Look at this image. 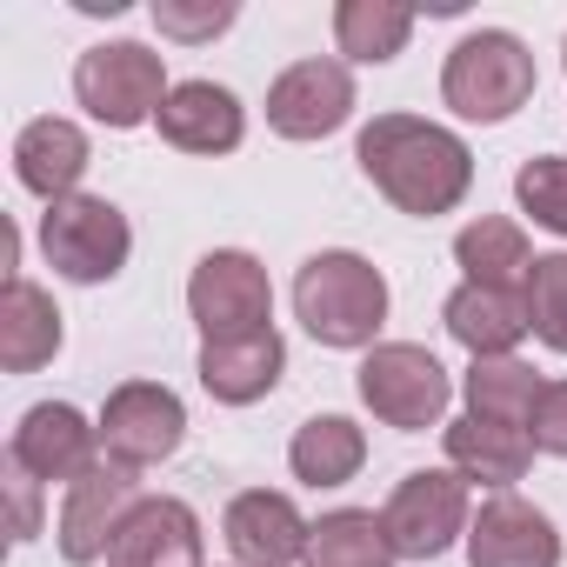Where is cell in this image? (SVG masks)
Listing matches in <instances>:
<instances>
[{"label":"cell","instance_id":"cell-23","mask_svg":"<svg viewBox=\"0 0 567 567\" xmlns=\"http://www.w3.org/2000/svg\"><path fill=\"white\" fill-rule=\"evenodd\" d=\"M288 461H295V481H308V487H341V481L361 474V461H368V434H361L348 414H315V421L295 427Z\"/></svg>","mask_w":567,"mask_h":567},{"label":"cell","instance_id":"cell-29","mask_svg":"<svg viewBox=\"0 0 567 567\" xmlns=\"http://www.w3.org/2000/svg\"><path fill=\"white\" fill-rule=\"evenodd\" d=\"M154 28L167 41H214L234 28V0H154Z\"/></svg>","mask_w":567,"mask_h":567},{"label":"cell","instance_id":"cell-19","mask_svg":"<svg viewBox=\"0 0 567 567\" xmlns=\"http://www.w3.org/2000/svg\"><path fill=\"white\" fill-rule=\"evenodd\" d=\"M447 461L461 481H481V487H501L514 494V481L527 474L534 461V434L514 427V421H487V414H461L447 427Z\"/></svg>","mask_w":567,"mask_h":567},{"label":"cell","instance_id":"cell-18","mask_svg":"<svg viewBox=\"0 0 567 567\" xmlns=\"http://www.w3.org/2000/svg\"><path fill=\"white\" fill-rule=\"evenodd\" d=\"M87 134L74 127V121H61V114H41V121H28L21 127V141H14V174H21V187L28 194H41L48 207L54 200H68L74 187H81V174H87Z\"/></svg>","mask_w":567,"mask_h":567},{"label":"cell","instance_id":"cell-7","mask_svg":"<svg viewBox=\"0 0 567 567\" xmlns=\"http://www.w3.org/2000/svg\"><path fill=\"white\" fill-rule=\"evenodd\" d=\"M187 308L200 321L207 341H240V334H267L274 321V288H267V267L240 247H214L200 254L194 280H187Z\"/></svg>","mask_w":567,"mask_h":567},{"label":"cell","instance_id":"cell-10","mask_svg":"<svg viewBox=\"0 0 567 567\" xmlns=\"http://www.w3.org/2000/svg\"><path fill=\"white\" fill-rule=\"evenodd\" d=\"M141 501H147V494H141L134 467H121V461H101V467H87V474L68 487V507H61V554H68L74 567H87V560H107L114 534L127 527V514H134Z\"/></svg>","mask_w":567,"mask_h":567},{"label":"cell","instance_id":"cell-4","mask_svg":"<svg viewBox=\"0 0 567 567\" xmlns=\"http://www.w3.org/2000/svg\"><path fill=\"white\" fill-rule=\"evenodd\" d=\"M74 94L101 127H141L167 107V68L141 41H101L74 61Z\"/></svg>","mask_w":567,"mask_h":567},{"label":"cell","instance_id":"cell-17","mask_svg":"<svg viewBox=\"0 0 567 567\" xmlns=\"http://www.w3.org/2000/svg\"><path fill=\"white\" fill-rule=\"evenodd\" d=\"M447 334L474 354V361H494V354H514L527 341V295L520 288H474V280H461V288L447 295L441 308Z\"/></svg>","mask_w":567,"mask_h":567},{"label":"cell","instance_id":"cell-15","mask_svg":"<svg viewBox=\"0 0 567 567\" xmlns=\"http://www.w3.org/2000/svg\"><path fill=\"white\" fill-rule=\"evenodd\" d=\"M107 567H200V520L187 501L147 494L107 547Z\"/></svg>","mask_w":567,"mask_h":567},{"label":"cell","instance_id":"cell-26","mask_svg":"<svg viewBox=\"0 0 567 567\" xmlns=\"http://www.w3.org/2000/svg\"><path fill=\"white\" fill-rule=\"evenodd\" d=\"M540 388H547V381H540L527 361H514V354L474 361V368H467V414H487V421H514V427H527Z\"/></svg>","mask_w":567,"mask_h":567},{"label":"cell","instance_id":"cell-13","mask_svg":"<svg viewBox=\"0 0 567 567\" xmlns=\"http://www.w3.org/2000/svg\"><path fill=\"white\" fill-rule=\"evenodd\" d=\"M220 534H227V554L240 567H295V560H308V534L315 527L301 520V507L288 494L247 487V494H234Z\"/></svg>","mask_w":567,"mask_h":567},{"label":"cell","instance_id":"cell-8","mask_svg":"<svg viewBox=\"0 0 567 567\" xmlns=\"http://www.w3.org/2000/svg\"><path fill=\"white\" fill-rule=\"evenodd\" d=\"M388 540L401 560H434L467 534V481L454 467H414L388 501Z\"/></svg>","mask_w":567,"mask_h":567},{"label":"cell","instance_id":"cell-24","mask_svg":"<svg viewBox=\"0 0 567 567\" xmlns=\"http://www.w3.org/2000/svg\"><path fill=\"white\" fill-rule=\"evenodd\" d=\"M394 560L401 554L388 540V520L368 507H334L308 534V567H394Z\"/></svg>","mask_w":567,"mask_h":567},{"label":"cell","instance_id":"cell-9","mask_svg":"<svg viewBox=\"0 0 567 567\" xmlns=\"http://www.w3.org/2000/svg\"><path fill=\"white\" fill-rule=\"evenodd\" d=\"M181 434H187V408L161 381H127L101 408V447H107V461H121L134 474L154 467V461H167L181 447Z\"/></svg>","mask_w":567,"mask_h":567},{"label":"cell","instance_id":"cell-2","mask_svg":"<svg viewBox=\"0 0 567 567\" xmlns=\"http://www.w3.org/2000/svg\"><path fill=\"white\" fill-rule=\"evenodd\" d=\"M295 315L321 348H368L388 321V280L374 260H361L348 247L315 254L295 274Z\"/></svg>","mask_w":567,"mask_h":567},{"label":"cell","instance_id":"cell-16","mask_svg":"<svg viewBox=\"0 0 567 567\" xmlns=\"http://www.w3.org/2000/svg\"><path fill=\"white\" fill-rule=\"evenodd\" d=\"M154 121H161V141L181 147V154H234L240 134H247L240 101L227 87H214V81H181Z\"/></svg>","mask_w":567,"mask_h":567},{"label":"cell","instance_id":"cell-12","mask_svg":"<svg viewBox=\"0 0 567 567\" xmlns=\"http://www.w3.org/2000/svg\"><path fill=\"white\" fill-rule=\"evenodd\" d=\"M467 560L474 567H560V527L534 501L494 494L467 520Z\"/></svg>","mask_w":567,"mask_h":567},{"label":"cell","instance_id":"cell-22","mask_svg":"<svg viewBox=\"0 0 567 567\" xmlns=\"http://www.w3.org/2000/svg\"><path fill=\"white\" fill-rule=\"evenodd\" d=\"M454 260L467 267L474 288H527V274H534V247L520 234V220H501V214H481L454 234Z\"/></svg>","mask_w":567,"mask_h":567},{"label":"cell","instance_id":"cell-5","mask_svg":"<svg viewBox=\"0 0 567 567\" xmlns=\"http://www.w3.org/2000/svg\"><path fill=\"white\" fill-rule=\"evenodd\" d=\"M41 247H48V267L94 288V280H114L127 267V214L107 200V194H68L41 214Z\"/></svg>","mask_w":567,"mask_h":567},{"label":"cell","instance_id":"cell-3","mask_svg":"<svg viewBox=\"0 0 567 567\" xmlns=\"http://www.w3.org/2000/svg\"><path fill=\"white\" fill-rule=\"evenodd\" d=\"M527 94H534V54H527L520 34L481 28V34H467V41L447 54L441 101H447L461 121H507L514 107H527Z\"/></svg>","mask_w":567,"mask_h":567},{"label":"cell","instance_id":"cell-1","mask_svg":"<svg viewBox=\"0 0 567 567\" xmlns=\"http://www.w3.org/2000/svg\"><path fill=\"white\" fill-rule=\"evenodd\" d=\"M354 161L361 174L414 220H434V214H454L474 187V154L461 134H447L441 121H421V114H374L354 141Z\"/></svg>","mask_w":567,"mask_h":567},{"label":"cell","instance_id":"cell-6","mask_svg":"<svg viewBox=\"0 0 567 567\" xmlns=\"http://www.w3.org/2000/svg\"><path fill=\"white\" fill-rule=\"evenodd\" d=\"M354 388H361V401H368L388 427H401V434L441 427L447 394H454L447 368H441L427 348H414V341H388V348H374V354L361 361Z\"/></svg>","mask_w":567,"mask_h":567},{"label":"cell","instance_id":"cell-28","mask_svg":"<svg viewBox=\"0 0 567 567\" xmlns=\"http://www.w3.org/2000/svg\"><path fill=\"white\" fill-rule=\"evenodd\" d=\"M514 200H520V214H534V227L567 240V161L560 154H534L514 174Z\"/></svg>","mask_w":567,"mask_h":567},{"label":"cell","instance_id":"cell-32","mask_svg":"<svg viewBox=\"0 0 567 567\" xmlns=\"http://www.w3.org/2000/svg\"><path fill=\"white\" fill-rule=\"evenodd\" d=\"M560 61H567V54H560Z\"/></svg>","mask_w":567,"mask_h":567},{"label":"cell","instance_id":"cell-21","mask_svg":"<svg viewBox=\"0 0 567 567\" xmlns=\"http://www.w3.org/2000/svg\"><path fill=\"white\" fill-rule=\"evenodd\" d=\"M54 354H61V308H54V295H41L34 280H8V295H0V368L34 374Z\"/></svg>","mask_w":567,"mask_h":567},{"label":"cell","instance_id":"cell-14","mask_svg":"<svg viewBox=\"0 0 567 567\" xmlns=\"http://www.w3.org/2000/svg\"><path fill=\"white\" fill-rule=\"evenodd\" d=\"M94 447H101V427H87L68 401H41V408L21 414L8 461H21L34 481H68V487H74L87 467H101Z\"/></svg>","mask_w":567,"mask_h":567},{"label":"cell","instance_id":"cell-31","mask_svg":"<svg viewBox=\"0 0 567 567\" xmlns=\"http://www.w3.org/2000/svg\"><path fill=\"white\" fill-rule=\"evenodd\" d=\"M527 434H534V447H547V454L567 461V381H547V388H540Z\"/></svg>","mask_w":567,"mask_h":567},{"label":"cell","instance_id":"cell-27","mask_svg":"<svg viewBox=\"0 0 567 567\" xmlns=\"http://www.w3.org/2000/svg\"><path fill=\"white\" fill-rule=\"evenodd\" d=\"M520 295H527V328L554 354H567V254H540Z\"/></svg>","mask_w":567,"mask_h":567},{"label":"cell","instance_id":"cell-20","mask_svg":"<svg viewBox=\"0 0 567 567\" xmlns=\"http://www.w3.org/2000/svg\"><path fill=\"white\" fill-rule=\"evenodd\" d=\"M280 368H288V348H280V334H240V341H207L200 348V388L227 408H247L260 394H274Z\"/></svg>","mask_w":567,"mask_h":567},{"label":"cell","instance_id":"cell-25","mask_svg":"<svg viewBox=\"0 0 567 567\" xmlns=\"http://www.w3.org/2000/svg\"><path fill=\"white\" fill-rule=\"evenodd\" d=\"M408 34H414V14L394 8V0H341L334 8V41H341L348 61L381 68V61H394L408 48Z\"/></svg>","mask_w":567,"mask_h":567},{"label":"cell","instance_id":"cell-30","mask_svg":"<svg viewBox=\"0 0 567 567\" xmlns=\"http://www.w3.org/2000/svg\"><path fill=\"white\" fill-rule=\"evenodd\" d=\"M0 487H8V534H14V540H34V534H41V481H34L21 461H8Z\"/></svg>","mask_w":567,"mask_h":567},{"label":"cell","instance_id":"cell-11","mask_svg":"<svg viewBox=\"0 0 567 567\" xmlns=\"http://www.w3.org/2000/svg\"><path fill=\"white\" fill-rule=\"evenodd\" d=\"M354 114V74L341 61H295L267 87V127L288 141H328Z\"/></svg>","mask_w":567,"mask_h":567}]
</instances>
